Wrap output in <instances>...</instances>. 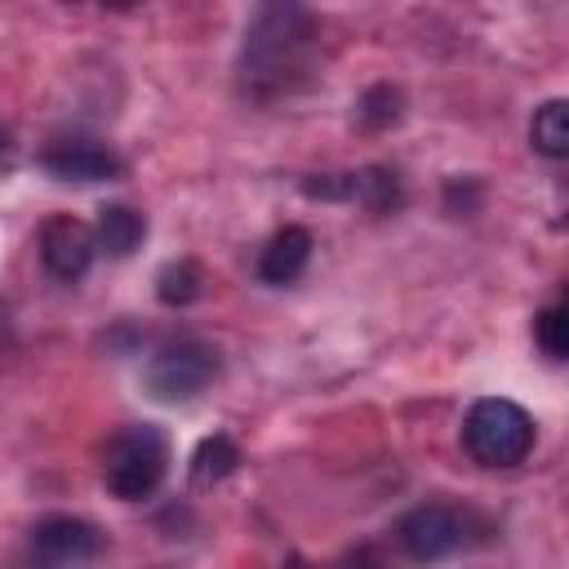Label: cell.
Masks as SVG:
<instances>
[{
    "label": "cell",
    "mask_w": 569,
    "mask_h": 569,
    "mask_svg": "<svg viewBox=\"0 0 569 569\" xmlns=\"http://www.w3.org/2000/svg\"><path fill=\"white\" fill-rule=\"evenodd\" d=\"M316 22L302 9H262L244 36L240 80L253 98H280L311 76Z\"/></svg>",
    "instance_id": "6da1fadb"
},
{
    "label": "cell",
    "mask_w": 569,
    "mask_h": 569,
    "mask_svg": "<svg viewBox=\"0 0 569 569\" xmlns=\"http://www.w3.org/2000/svg\"><path fill=\"white\" fill-rule=\"evenodd\" d=\"M169 471V436L156 422H129L102 445V485L120 502H142Z\"/></svg>",
    "instance_id": "7a4b0ae2"
},
{
    "label": "cell",
    "mask_w": 569,
    "mask_h": 569,
    "mask_svg": "<svg viewBox=\"0 0 569 569\" xmlns=\"http://www.w3.org/2000/svg\"><path fill=\"white\" fill-rule=\"evenodd\" d=\"M462 445L480 467H516L533 449V418L502 396H485L462 418Z\"/></svg>",
    "instance_id": "3957f363"
},
{
    "label": "cell",
    "mask_w": 569,
    "mask_h": 569,
    "mask_svg": "<svg viewBox=\"0 0 569 569\" xmlns=\"http://www.w3.org/2000/svg\"><path fill=\"white\" fill-rule=\"evenodd\" d=\"M218 373V356L213 347L187 338V342H169L164 351L151 356L147 365V391L156 400H191L196 391L209 387V378Z\"/></svg>",
    "instance_id": "277c9868"
},
{
    "label": "cell",
    "mask_w": 569,
    "mask_h": 569,
    "mask_svg": "<svg viewBox=\"0 0 569 569\" xmlns=\"http://www.w3.org/2000/svg\"><path fill=\"white\" fill-rule=\"evenodd\" d=\"M467 542V520L445 502H422L400 520V547L413 560H440Z\"/></svg>",
    "instance_id": "5b68a950"
},
{
    "label": "cell",
    "mask_w": 569,
    "mask_h": 569,
    "mask_svg": "<svg viewBox=\"0 0 569 569\" xmlns=\"http://www.w3.org/2000/svg\"><path fill=\"white\" fill-rule=\"evenodd\" d=\"M98 547H102V533L80 516H44L31 529V560L44 569L80 565V560L98 556Z\"/></svg>",
    "instance_id": "8992f818"
},
{
    "label": "cell",
    "mask_w": 569,
    "mask_h": 569,
    "mask_svg": "<svg viewBox=\"0 0 569 569\" xmlns=\"http://www.w3.org/2000/svg\"><path fill=\"white\" fill-rule=\"evenodd\" d=\"M40 164L62 182H107L124 169L120 156L98 138H58L40 151Z\"/></svg>",
    "instance_id": "52a82bcc"
},
{
    "label": "cell",
    "mask_w": 569,
    "mask_h": 569,
    "mask_svg": "<svg viewBox=\"0 0 569 569\" xmlns=\"http://www.w3.org/2000/svg\"><path fill=\"white\" fill-rule=\"evenodd\" d=\"M93 227H84L71 213H53L40 227V258L58 280H80L93 262Z\"/></svg>",
    "instance_id": "ba28073f"
},
{
    "label": "cell",
    "mask_w": 569,
    "mask_h": 569,
    "mask_svg": "<svg viewBox=\"0 0 569 569\" xmlns=\"http://www.w3.org/2000/svg\"><path fill=\"white\" fill-rule=\"evenodd\" d=\"M311 262V231L307 227H284L267 240L262 258H258V276L267 284H289L302 276V267Z\"/></svg>",
    "instance_id": "9c48e42d"
},
{
    "label": "cell",
    "mask_w": 569,
    "mask_h": 569,
    "mask_svg": "<svg viewBox=\"0 0 569 569\" xmlns=\"http://www.w3.org/2000/svg\"><path fill=\"white\" fill-rule=\"evenodd\" d=\"M147 236V218L129 204H102L98 222H93V244L111 258H129Z\"/></svg>",
    "instance_id": "30bf717a"
},
{
    "label": "cell",
    "mask_w": 569,
    "mask_h": 569,
    "mask_svg": "<svg viewBox=\"0 0 569 569\" xmlns=\"http://www.w3.org/2000/svg\"><path fill=\"white\" fill-rule=\"evenodd\" d=\"M529 138H533V147H538L542 156L560 160V156L569 151V102H565V98H551V102H542V107L533 111Z\"/></svg>",
    "instance_id": "8fae6325"
},
{
    "label": "cell",
    "mask_w": 569,
    "mask_h": 569,
    "mask_svg": "<svg viewBox=\"0 0 569 569\" xmlns=\"http://www.w3.org/2000/svg\"><path fill=\"white\" fill-rule=\"evenodd\" d=\"M236 462H240V449H236L231 436H222V431H218V436H204V440L196 445V453H191V480H196V485H213V480L231 476Z\"/></svg>",
    "instance_id": "7c38bea8"
},
{
    "label": "cell",
    "mask_w": 569,
    "mask_h": 569,
    "mask_svg": "<svg viewBox=\"0 0 569 569\" xmlns=\"http://www.w3.org/2000/svg\"><path fill=\"white\" fill-rule=\"evenodd\" d=\"M200 267L191 262V258H173V262H164L160 267V276H156V298L164 302V307H187L196 293H200Z\"/></svg>",
    "instance_id": "4fadbf2b"
},
{
    "label": "cell",
    "mask_w": 569,
    "mask_h": 569,
    "mask_svg": "<svg viewBox=\"0 0 569 569\" xmlns=\"http://www.w3.org/2000/svg\"><path fill=\"white\" fill-rule=\"evenodd\" d=\"M533 338H538V347H542L551 360H565V351H569V316H565L560 302H551L547 311H538Z\"/></svg>",
    "instance_id": "5bb4252c"
},
{
    "label": "cell",
    "mask_w": 569,
    "mask_h": 569,
    "mask_svg": "<svg viewBox=\"0 0 569 569\" xmlns=\"http://www.w3.org/2000/svg\"><path fill=\"white\" fill-rule=\"evenodd\" d=\"M360 120L373 124V129H387L400 120V89L391 84H373L365 98H360Z\"/></svg>",
    "instance_id": "9a60e30c"
},
{
    "label": "cell",
    "mask_w": 569,
    "mask_h": 569,
    "mask_svg": "<svg viewBox=\"0 0 569 569\" xmlns=\"http://www.w3.org/2000/svg\"><path fill=\"white\" fill-rule=\"evenodd\" d=\"M289 569H316V565H307V560H293V565H289Z\"/></svg>",
    "instance_id": "2e32d148"
},
{
    "label": "cell",
    "mask_w": 569,
    "mask_h": 569,
    "mask_svg": "<svg viewBox=\"0 0 569 569\" xmlns=\"http://www.w3.org/2000/svg\"><path fill=\"white\" fill-rule=\"evenodd\" d=\"M0 151H4V129H0Z\"/></svg>",
    "instance_id": "e0dca14e"
}]
</instances>
